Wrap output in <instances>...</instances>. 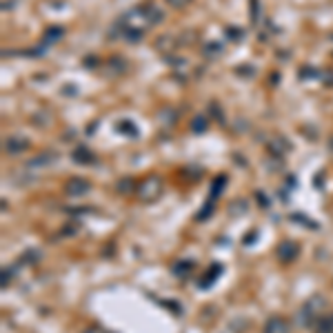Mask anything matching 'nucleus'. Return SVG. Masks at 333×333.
Segmentation results:
<instances>
[{"mask_svg": "<svg viewBox=\"0 0 333 333\" xmlns=\"http://www.w3.org/2000/svg\"><path fill=\"white\" fill-rule=\"evenodd\" d=\"M324 307H326V300H324V295H311L305 305H302V309L298 311V316H295V320H298V324L300 326H305V329H309V326H313L318 322L320 318H322V311H324Z\"/></svg>", "mask_w": 333, "mask_h": 333, "instance_id": "f257e3e1", "label": "nucleus"}, {"mask_svg": "<svg viewBox=\"0 0 333 333\" xmlns=\"http://www.w3.org/2000/svg\"><path fill=\"white\" fill-rule=\"evenodd\" d=\"M162 193V180L156 178V175H151V178H144L140 185L136 187V196L138 200H142V202H154V200H158Z\"/></svg>", "mask_w": 333, "mask_h": 333, "instance_id": "f03ea898", "label": "nucleus"}, {"mask_svg": "<svg viewBox=\"0 0 333 333\" xmlns=\"http://www.w3.org/2000/svg\"><path fill=\"white\" fill-rule=\"evenodd\" d=\"M276 256H278V260H280L282 264L293 262V260L298 258V245L291 242V240H282L280 245H278V249H276Z\"/></svg>", "mask_w": 333, "mask_h": 333, "instance_id": "7ed1b4c3", "label": "nucleus"}, {"mask_svg": "<svg viewBox=\"0 0 333 333\" xmlns=\"http://www.w3.org/2000/svg\"><path fill=\"white\" fill-rule=\"evenodd\" d=\"M89 189H92V185L87 183V180L82 178H71L69 183L65 185V193L71 198H80V196H87Z\"/></svg>", "mask_w": 333, "mask_h": 333, "instance_id": "20e7f679", "label": "nucleus"}, {"mask_svg": "<svg viewBox=\"0 0 333 333\" xmlns=\"http://www.w3.org/2000/svg\"><path fill=\"white\" fill-rule=\"evenodd\" d=\"M262 333H289V322L282 316H274L266 320Z\"/></svg>", "mask_w": 333, "mask_h": 333, "instance_id": "39448f33", "label": "nucleus"}, {"mask_svg": "<svg viewBox=\"0 0 333 333\" xmlns=\"http://www.w3.org/2000/svg\"><path fill=\"white\" fill-rule=\"evenodd\" d=\"M29 147V142L25 138H18V136H11L7 142H5V151L7 154H20V151H25Z\"/></svg>", "mask_w": 333, "mask_h": 333, "instance_id": "423d86ee", "label": "nucleus"}, {"mask_svg": "<svg viewBox=\"0 0 333 333\" xmlns=\"http://www.w3.org/2000/svg\"><path fill=\"white\" fill-rule=\"evenodd\" d=\"M56 160V154H38L36 158H32L27 162V169H40V167H49L51 162Z\"/></svg>", "mask_w": 333, "mask_h": 333, "instance_id": "0eeeda50", "label": "nucleus"}, {"mask_svg": "<svg viewBox=\"0 0 333 333\" xmlns=\"http://www.w3.org/2000/svg\"><path fill=\"white\" fill-rule=\"evenodd\" d=\"M74 160L78 162V165H92V162H96V156L92 154V149L78 147V149L74 151Z\"/></svg>", "mask_w": 333, "mask_h": 333, "instance_id": "6e6552de", "label": "nucleus"}, {"mask_svg": "<svg viewBox=\"0 0 333 333\" xmlns=\"http://www.w3.org/2000/svg\"><path fill=\"white\" fill-rule=\"evenodd\" d=\"M313 331L316 333H333V316H322L313 324Z\"/></svg>", "mask_w": 333, "mask_h": 333, "instance_id": "1a4fd4ad", "label": "nucleus"}, {"mask_svg": "<svg viewBox=\"0 0 333 333\" xmlns=\"http://www.w3.org/2000/svg\"><path fill=\"white\" fill-rule=\"evenodd\" d=\"M220 274H222V266H220V264H214V266H211V269H209L207 280H204V278H202V280H200V287H209V284L214 282V280H216V278L220 276Z\"/></svg>", "mask_w": 333, "mask_h": 333, "instance_id": "9d476101", "label": "nucleus"}, {"mask_svg": "<svg viewBox=\"0 0 333 333\" xmlns=\"http://www.w3.org/2000/svg\"><path fill=\"white\" fill-rule=\"evenodd\" d=\"M191 129H193V133H202L204 129H207V118H204V116H196V118H193V123H191Z\"/></svg>", "mask_w": 333, "mask_h": 333, "instance_id": "9b49d317", "label": "nucleus"}, {"mask_svg": "<svg viewBox=\"0 0 333 333\" xmlns=\"http://www.w3.org/2000/svg\"><path fill=\"white\" fill-rule=\"evenodd\" d=\"M116 191H118V193H129V191H133V180H131V178H123V180L118 183Z\"/></svg>", "mask_w": 333, "mask_h": 333, "instance_id": "f8f14e48", "label": "nucleus"}, {"mask_svg": "<svg viewBox=\"0 0 333 333\" xmlns=\"http://www.w3.org/2000/svg\"><path fill=\"white\" fill-rule=\"evenodd\" d=\"M191 266H193V262H185V260H183V262H175L173 264V274L175 276H185L187 271L191 269Z\"/></svg>", "mask_w": 333, "mask_h": 333, "instance_id": "ddd939ff", "label": "nucleus"}, {"mask_svg": "<svg viewBox=\"0 0 333 333\" xmlns=\"http://www.w3.org/2000/svg\"><path fill=\"white\" fill-rule=\"evenodd\" d=\"M225 183H227V178L225 175H220V178H216V183H214V189H211V200H214L218 193H220L222 189H225Z\"/></svg>", "mask_w": 333, "mask_h": 333, "instance_id": "4468645a", "label": "nucleus"}, {"mask_svg": "<svg viewBox=\"0 0 333 333\" xmlns=\"http://www.w3.org/2000/svg\"><path fill=\"white\" fill-rule=\"evenodd\" d=\"M118 129H125L123 133H127V136H136V125H131L129 123V120H120V123H118Z\"/></svg>", "mask_w": 333, "mask_h": 333, "instance_id": "2eb2a0df", "label": "nucleus"}, {"mask_svg": "<svg viewBox=\"0 0 333 333\" xmlns=\"http://www.w3.org/2000/svg\"><path fill=\"white\" fill-rule=\"evenodd\" d=\"M214 209H216V202H214V200H209V202H207V209H202V211L198 214V220H207V218L214 214Z\"/></svg>", "mask_w": 333, "mask_h": 333, "instance_id": "dca6fc26", "label": "nucleus"}, {"mask_svg": "<svg viewBox=\"0 0 333 333\" xmlns=\"http://www.w3.org/2000/svg\"><path fill=\"white\" fill-rule=\"evenodd\" d=\"M147 18H149L151 22H158L160 18H162V11H160L158 7H154V5H151V9L147 11Z\"/></svg>", "mask_w": 333, "mask_h": 333, "instance_id": "f3484780", "label": "nucleus"}, {"mask_svg": "<svg viewBox=\"0 0 333 333\" xmlns=\"http://www.w3.org/2000/svg\"><path fill=\"white\" fill-rule=\"evenodd\" d=\"M40 256H38V251H27L25 256H22V262L25 264H32V262H38Z\"/></svg>", "mask_w": 333, "mask_h": 333, "instance_id": "a211bd4d", "label": "nucleus"}, {"mask_svg": "<svg viewBox=\"0 0 333 333\" xmlns=\"http://www.w3.org/2000/svg\"><path fill=\"white\" fill-rule=\"evenodd\" d=\"M60 36H63V29H60V27H51L49 32L45 34V38L47 40H56V38H60Z\"/></svg>", "mask_w": 333, "mask_h": 333, "instance_id": "6ab92c4d", "label": "nucleus"}, {"mask_svg": "<svg viewBox=\"0 0 333 333\" xmlns=\"http://www.w3.org/2000/svg\"><path fill=\"white\" fill-rule=\"evenodd\" d=\"M11 278H14V271H11V269H3V289L9 287Z\"/></svg>", "mask_w": 333, "mask_h": 333, "instance_id": "aec40b11", "label": "nucleus"}, {"mask_svg": "<svg viewBox=\"0 0 333 333\" xmlns=\"http://www.w3.org/2000/svg\"><path fill=\"white\" fill-rule=\"evenodd\" d=\"M291 220H295V222H302V225H307V227H313V229H316L318 225H316V222H307V218L305 216H300V214H295V216H291Z\"/></svg>", "mask_w": 333, "mask_h": 333, "instance_id": "412c9836", "label": "nucleus"}, {"mask_svg": "<svg viewBox=\"0 0 333 333\" xmlns=\"http://www.w3.org/2000/svg\"><path fill=\"white\" fill-rule=\"evenodd\" d=\"M251 7H253V11H251V20L256 22V18L260 16V3H258V0H251Z\"/></svg>", "mask_w": 333, "mask_h": 333, "instance_id": "4be33fe9", "label": "nucleus"}, {"mask_svg": "<svg viewBox=\"0 0 333 333\" xmlns=\"http://www.w3.org/2000/svg\"><path fill=\"white\" fill-rule=\"evenodd\" d=\"M169 5H171V7H185L187 3H189V0H167Z\"/></svg>", "mask_w": 333, "mask_h": 333, "instance_id": "5701e85b", "label": "nucleus"}, {"mask_svg": "<svg viewBox=\"0 0 333 333\" xmlns=\"http://www.w3.org/2000/svg\"><path fill=\"white\" fill-rule=\"evenodd\" d=\"M82 333H102V331L98 329V326H89V329H84Z\"/></svg>", "mask_w": 333, "mask_h": 333, "instance_id": "b1692460", "label": "nucleus"}]
</instances>
